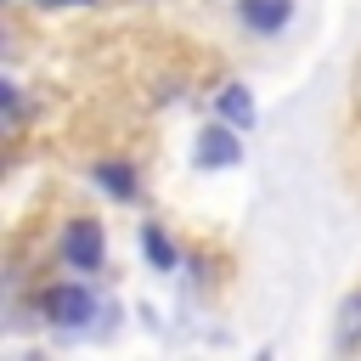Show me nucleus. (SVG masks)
<instances>
[{
	"instance_id": "f257e3e1",
	"label": "nucleus",
	"mask_w": 361,
	"mask_h": 361,
	"mask_svg": "<svg viewBox=\"0 0 361 361\" xmlns=\"http://www.w3.org/2000/svg\"><path fill=\"white\" fill-rule=\"evenodd\" d=\"M243 158V141H237V124H214V130H203L197 135V147H192V164L197 169H231Z\"/></svg>"
},
{
	"instance_id": "f03ea898",
	"label": "nucleus",
	"mask_w": 361,
	"mask_h": 361,
	"mask_svg": "<svg viewBox=\"0 0 361 361\" xmlns=\"http://www.w3.org/2000/svg\"><path fill=\"white\" fill-rule=\"evenodd\" d=\"M62 259L79 265V271H96L102 265V226L96 220H73L68 237H62Z\"/></svg>"
},
{
	"instance_id": "7ed1b4c3",
	"label": "nucleus",
	"mask_w": 361,
	"mask_h": 361,
	"mask_svg": "<svg viewBox=\"0 0 361 361\" xmlns=\"http://www.w3.org/2000/svg\"><path fill=\"white\" fill-rule=\"evenodd\" d=\"M45 316H56L62 327H79V322H90L96 316V299H90V288H51L45 293Z\"/></svg>"
},
{
	"instance_id": "20e7f679",
	"label": "nucleus",
	"mask_w": 361,
	"mask_h": 361,
	"mask_svg": "<svg viewBox=\"0 0 361 361\" xmlns=\"http://www.w3.org/2000/svg\"><path fill=\"white\" fill-rule=\"evenodd\" d=\"M237 17H243L254 34H276V28L293 17V6H288V0H237Z\"/></svg>"
},
{
	"instance_id": "39448f33",
	"label": "nucleus",
	"mask_w": 361,
	"mask_h": 361,
	"mask_svg": "<svg viewBox=\"0 0 361 361\" xmlns=\"http://www.w3.org/2000/svg\"><path fill=\"white\" fill-rule=\"evenodd\" d=\"M214 107H220V118H226V124H237V130H248V124H254V96H248L243 85H226Z\"/></svg>"
},
{
	"instance_id": "423d86ee",
	"label": "nucleus",
	"mask_w": 361,
	"mask_h": 361,
	"mask_svg": "<svg viewBox=\"0 0 361 361\" xmlns=\"http://www.w3.org/2000/svg\"><path fill=\"white\" fill-rule=\"evenodd\" d=\"M350 344H361V293H350L338 310V350H350Z\"/></svg>"
},
{
	"instance_id": "0eeeda50",
	"label": "nucleus",
	"mask_w": 361,
	"mask_h": 361,
	"mask_svg": "<svg viewBox=\"0 0 361 361\" xmlns=\"http://www.w3.org/2000/svg\"><path fill=\"white\" fill-rule=\"evenodd\" d=\"M96 180H102L113 197H135V180H130V169H124V164H102V169H96Z\"/></svg>"
},
{
	"instance_id": "6e6552de",
	"label": "nucleus",
	"mask_w": 361,
	"mask_h": 361,
	"mask_svg": "<svg viewBox=\"0 0 361 361\" xmlns=\"http://www.w3.org/2000/svg\"><path fill=\"white\" fill-rule=\"evenodd\" d=\"M141 243H147V259H152L158 271H169V265H175V248L164 243V231H158V226H147V231H141Z\"/></svg>"
},
{
	"instance_id": "1a4fd4ad",
	"label": "nucleus",
	"mask_w": 361,
	"mask_h": 361,
	"mask_svg": "<svg viewBox=\"0 0 361 361\" xmlns=\"http://www.w3.org/2000/svg\"><path fill=\"white\" fill-rule=\"evenodd\" d=\"M39 6H85V0H39Z\"/></svg>"
}]
</instances>
